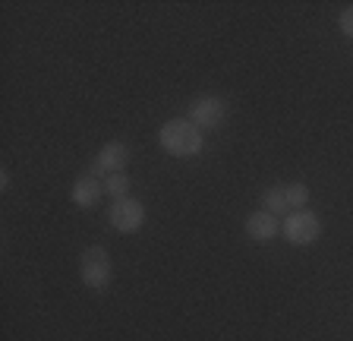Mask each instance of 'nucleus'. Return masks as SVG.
<instances>
[{
  "label": "nucleus",
  "instance_id": "obj_6",
  "mask_svg": "<svg viewBox=\"0 0 353 341\" xmlns=\"http://www.w3.org/2000/svg\"><path fill=\"white\" fill-rule=\"evenodd\" d=\"M123 164H130V146L120 142V139H114L95 155V162H92V174H95V177L98 174H104V177H108V174H120Z\"/></svg>",
  "mask_w": 353,
  "mask_h": 341
},
{
  "label": "nucleus",
  "instance_id": "obj_4",
  "mask_svg": "<svg viewBox=\"0 0 353 341\" xmlns=\"http://www.w3.org/2000/svg\"><path fill=\"white\" fill-rule=\"evenodd\" d=\"M108 224L120 234H136L145 224V206L139 199H132V196L114 199L108 206Z\"/></svg>",
  "mask_w": 353,
  "mask_h": 341
},
{
  "label": "nucleus",
  "instance_id": "obj_1",
  "mask_svg": "<svg viewBox=\"0 0 353 341\" xmlns=\"http://www.w3.org/2000/svg\"><path fill=\"white\" fill-rule=\"evenodd\" d=\"M158 146L174 158H192L205 148V133L190 117H170L158 130Z\"/></svg>",
  "mask_w": 353,
  "mask_h": 341
},
{
  "label": "nucleus",
  "instance_id": "obj_8",
  "mask_svg": "<svg viewBox=\"0 0 353 341\" xmlns=\"http://www.w3.org/2000/svg\"><path fill=\"white\" fill-rule=\"evenodd\" d=\"M104 193V180H98L95 174H85V177H79L73 184V190H70V199L76 202L79 208H95L98 202H101Z\"/></svg>",
  "mask_w": 353,
  "mask_h": 341
},
{
  "label": "nucleus",
  "instance_id": "obj_10",
  "mask_svg": "<svg viewBox=\"0 0 353 341\" xmlns=\"http://www.w3.org/2000/svg\"><path fill=\"white\" fill-rule=\"evenodd\" d=\"M126 190H130V177H126L123 170H120V174H108V177H104V193H108L110 199H123Z\"/></svg>",
  "mask_w": 353,
  "mask_h": 341
},
{
  "label": "nucleus",
  "instance_id": "obj_11",
  "mask_svg": "<svg viewBox=\"0 0 353 341\" xmlns=\"http://www.w3.org/2000/svg\"><path fill=\"white\" fill-rule=\"evenodd\" d=\"M284 193H287V206H290V212L306 208V202H309V186L306 184H287Z\"/></svg>",
  "mask_w": 353,
  "mask_h": 341
},
{
  "label": "nucleus",
  "instance_id": "obj_7",
  "mask_svg": "<svg viewBox=\"0 0 353 341\" xmlns=\"http://www.w3.org/2000/svg\"><path fill=\"white\" fill-rule=\"evenodd\" d=\"M246 237L256 240V244H268V240H274L281 234V218L272 215V212H265V208H259V212H252V215H246Z\"/></svg>",
  "mask_w": 353,
  "mask_h": 341
},
{
  "label": "nucleus",
  "instance_id": "obj_2",
  "mask_svg": "<svg viewBox=\"0 0 353 341\" xmlns=\"http://www.w3.org/2000/svg\"><path fill=\"white\" fill-rule=\"evenodd\" d=\"M281 234H284L287 244L294 246H312L322 237V218L309 208H296V212H287L281 218Z\"/></svg>",
  "mask_w": 353,
  "mask_h": 341
},
{
  "label": "nucleus",
  "instance_id": "obj_3",
  "mask_svg": "<svg viewBox=\"0 0 353 341\" xmlns=\"http://www.w3.org/2000/svg\"><path fill=\"white\" fill-rule=\"evenodd\" d=\"M110 253L104 246H88L79 260V278L85 288L92 291H104L110 284Z\"/></svg>",
  "mask_w": 353,
  "mask_h": 341
},
{
  "label": "nucleus",
  "instance_id": "obj_5",
  "mask_svg": "<svg viewBox=\"0 0 353 341\" xmlns=\"http://www.w3.org/2000/svg\"><path fill=\"white\" fill-rule=\"evenodd\" d=\"M186 117H190L192 124L205 133V130H214V126L224 124V117H228V104L221 101L218 95H199L196 101L190 104Z\"/></svg>",
  "mask_w": 353,
  "mask_h": 341
},
{
  "label": "nucleus",
  "instance_id": "obj_9",
  "mask_svg": "<svg viewBox=\"0 0 353 341\" xmlns=\"http://www.w3.org/2000/svg\"><path fill=\"white\" fill-rule=\"evenodd\" d=\"M262 208L265 212H272V215H287L290 206H287V193L284 186H268L262 193Z\"/></svg>",
  "mask_w": 353,
  "mask_h": 341
},
{
  "label": "nucleus",
  "instance_id": "obj_12",
  "mask_svg": "<svg viewBox=\"0 0 353 341\" xmlns=\"http://www.w3.org/2000/svg\"><path fill=\"white\" fill-rule=\"evenodd\" d=\"M338 26H341V32H344L347 38H353V3L338 16Z\"/></svg>",
  "mask_w": 353,
  "mask_h": 341
},
{
  "label": "nucleus",
  "instance_id": "obj_13",
  "mask_svg": "<svg viewBox=\"0 0 353 341\" xmlns=\"http://www.w3.org/2000/svg\"><path fill=\"white\" fill-rule=\"evenodd\" d=\"M0 190H10V170H0Z\"/></svg>",
  "mask_w": 353,
  "mask_h": 341
}]
</instances>
